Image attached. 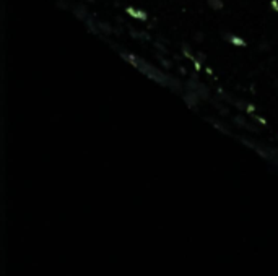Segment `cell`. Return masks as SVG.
<instances>
[{
	"instance_id": "6da1fadb",
	"label": "cell",
	"mask_w": 278,
	"mask_h": 276,
	"mask_svg": "<svg viewBox=\"0 0 278 276\" xmlns=\"http://www.w3.org/2000/svg\"><path fill=\"white\" fill-rule=\"evenodd\" d=\"M208 5H210L212 8H215V10H220V8L223 7L221 0H208Z\"/></svg>"
}]
</instances>
